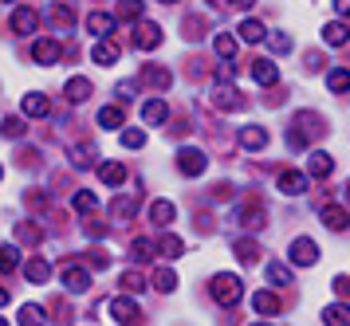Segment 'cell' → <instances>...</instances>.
I'll use <instances>...</instances> for the list:
<instances>
[{
  "instance_id": "obj_43",
  "label": "cell",
  "mask_w": 350,
  "mask_h": 326,
  "mask_svg": "<svg viewBox=\"0 0 350 326\" xmlns=\"http://www.w3.org/2000/svg\"><path fill=\"white\" fill-rule=\"evenodd\" d=\"M142 287H146V275H142V271H126V275H122V291H130V295H138Z\"/></svg>"
},
{
  "instance_id": "obj_8",
  "label": "cell",
  "mask_w": 350,
  "mask_h": 326,
  "mask_svg": "<svg viewBox=\"0 0 350 326\" xmlns=\"http://www.w3.org/2000/svg\"><path fill=\"white\" fill-rule=\"evenodd\" d=\"M64 287L71 291V295H79V291H87V287H91V271H87V267H79V264L64 267Z\"/></svg>"
},
{
  "instance_id": "obj_55",
  "label": "cell",
  "mask_w": 350,
  "mask_h": 326,
  "mask_svg": "<svg viewBox=\"0 0 350 326\" xmlns=\"http://www.w3.org/2000/svg\"><path fill=\"white\" fill-rule=\"evenodd\" d=\"M0 326H8V323H4V318H0Z\"/></svg>"
},
{
  "instance_id": "obj_9",
  "label": "cell",
  "mask_w": 350,
  "mask_h": 326,
  "mask_svg": "<svg viewBox=\"0 0 350 326\" xmlns=\"http://www.w3.org/2000/svg\"><path fill=\"white\" fill-rule=\"evenodd\" d=\"M319 220H323V224H327L331 232H342V228L350 224V213L342 208V204H323V213H319Z\"/></svg>"
},
{
  "instance_id": "obj_26",
  "label": "cell",
  "mask_w": 350,
  "mask_h": 326,
  "mask_svg": "<svg viewBox=\"0 0 350 326\" xmlns=\"http://www.w3.org/2000/svg\"><path fill=\"white\" fill-rule=\"evenodd\" d=\"M87 28L95 31V36H103V40H107V36L114 31V16H107V12H91V16H87Z\"/></svg>"
},
{
  "instance_id": "obj_18",
  "label": "cell",
  "mask_w": 350,
  "mask_h": 326,
  "mask_svg": "<svg viewBox=\"0 0 350 326\" xmlns=\"http://www.w3.org/2000/svg\"><path fill=\"white\" fill-rule=\"evenodd\" d=\"M323 326H350V303H331L323 311Z\"/></svg>"
},
{
  "instance_id": "obj_52",
  "label": "cell",
  "mask_w": 350,
  "mask_h": 326,
  "mask_svg": "<svg viewBox=\"0 0 350 326\" xmlns=\"http://www.w3.org/2000/svg\"><path fill=\"white\" fill-rule=\"evenodd\" d=\"M334 8H338V16H350V0H334Z\"/></svg>"
},
{
  "instance_id": "obj_53",
  "label": "cell",
  "mask_w": 350,
  "mask_h": 326,
  "mask_svg": "<svg viewBox=\"0 0 350 326\" xmlns=\"http://www.w3.org/2000/svg\"><path fill=\"white\" fill-rule=\"evenodd\" d=\"M4 303H8V291H4V287H0V307H4Z\"/></svg>"
},
{
  "instance_id": "obj_20",
  "label": "cell",
  "mask_w": 350,
  "mask_h": 326,
  "mask_svg": "<svg viewBox=\"0 0 350 326\" xmlns=\"http://www.w3.org/2000/svg\"><path fill=\"white\" fill-rule=\"evenodd\" d=\"M91 59H95L98 67H114V63H118V47H114L111 40H98L95 51H91Z\"/></svg>"
},
{
  "instance_id": "obj_23",
  "label": "cell",
  "mask_w": 350,
  "mask_h": 326,
  "mask_svg": "<svg viewBox=\"0 0 350 326\" xmlns=\"http://www.w3.org/2000/svg\"><path fill=\"white\" fill-rule=\"evenodd\" d=\"M240 40L244 44H260V40H268V31H264V24L260 20H240Z\"/></svg>"
},
{
  "instance_id": "obj_15",
  "label": "cell",
  "mask_w": 350,
  "mask_h": 326,
  "mask_svg": "<svg viewBox=\"0 0 350 326\" xmlns=\"http://www.w3.org/2000/svg\"><path fill=\"white\" fill-rule=\"evenodd\" d=\"M98 177H103L107 185L122 189L126 185V165H118V161H103V165H98Z\"/></svg>"
},
{
  "instance_id": "obj_37",
  "label": "cell",
  "mask_w": 350,
  "mask_h": 326,
  "mask_svg": "<svg viewBox=\"0 0 350 326\" xmlns=\"http://www.w3.org/2000/svg\"><path fill=\"white\" fill-rule=\"evenodd\" d=\"M134 208H138V197H118V201L111 204V213L118 220H130V217H134Z\"/></svg>"
},
{
  "instance_id": "obj_48",
  "label": "cell",
  "mask_w": 350,
  "mask_h": 326,
  "mask_svg": "<svg viewBox=\"0 0 350 326\" xmlns=\"http://www.w3.org/2000/svg\"><path fill=\"white\" fill-rule=\"evenodd\" d=\"M51 24L59 31H67L71 28V8H59V4H55V8H51Z\"/></svg>"
},
{
  "instance_id": "obj_19",
  "label": "cell",
  "mask_w": 350,
  "mask_h": 326,
  "mask_svg": "<svg viewBox=\"0 0 350 326\" xmlns=\"http://www.w3.org/2000/svg\"><path fill=\"white\" fill-rule=\"evenodd\" d=\"M142 118H146V126H161L165 118H170V107L161 103V98H150L142 107Z\"/></svg>"
},
{
  "instance_id": "obj_33",
  "label": "cell",
  "mask_w": 350,
  "mask_h": 326,
  "mask_svg": "<svg viewBox=\"0 0 350 326\" xmlns=\"http://www.w3.org/2000/svg\"><path fill=\"white\" fill-rule=\"evenodd\" d=\"M64 94H67V103H83V98L91 94V83H87V79H71L64 87Z\"/></svg>"
},
{
  "instance_id": "obj_22",
  "label": "cell",
  "mask_w": 350,
  "mask_h": 326,
  "mask_svg": "<svg viewBox=\"0 0 350 326\" xmlns=\"http://www.w3.org/2000/svg\"><path fill=\"white\" fill-rule=\"evenodd\" d=\"M240 146H244V150H264V146H268V134H264L260 126H244V130H240Z\"/></svg>"
},
{
  "instance_id": "obj_14",
  "label": "cell",
  "mask_w": 350,
  "mask_h": 326,
  "mask_svg": "<svg viewBox=\"0 0 350 326\" xmlns=\"http://www.w3.org/2000/svg\"><path fill=\"white\" fill-rule=\"evenodd\" d=\"M280 189H284L287 197H299L303 189H307V173H295V169H284V173H280Z\"/></svg>"
},
{
  "instance_id": "obj_7",
  "label": "cell",
  "mask_w": 350,
  "mask_h": 326,
  "mask_svg": "<svg viewBox=\"0 0 350 326\" xmlns=\"http://www.w3.org/2000/svg\"><path fill=\"white\" fill-rule=\"evenodd\" d=\"M20 110H24V118H48L51 98L48 94H24V98H20Z\"/></svg>"
},
{
  "instance_id": "obj_54",
  "label": "cell",
  "mask_w": 350,
  "mask_h": 326,
  "mask_svg": "<svg viewBox=\"0 0 350 326\" xmlns=\"http://www.w3.org/2000/svg\"><path fill=\"white\" fill-rule=\"evenodd\" d=\"M161 4H177V0H161Z\"/></svg>"
},
{
  "instance_id": "obj_21",
  "label": "cell",
  "mask_w": 350,
  "mask_h": 326,
  "mask_svg": "<svg viewBox=\"0 0 350 326\" xmlns=\"http://www.w3.org/2000/svg\"><path fill=\"white\" fill-rule=\"evenodd\" d=\"M232 252H237L240 264H248V267L260 264V244H256V240H248V236H244V240H237V248H232Z\"/></svg>"
},
{
  "instance_id": "obj_51",
  "label": "cell",
  "mask_w": 350,
  "mask_h": 326,
  "mask_svg": "<svg viewBox=\"0 0 350 326\" xmlns=\"http://www.w3.org/2000/svg\"><path fill=\"white\" fill-rule=\"evenodd\" d=\"M118 98H122V103H126V98H134V83H122V87H118Z\"/></svg>"
},
{
  "instance_id": "obj_3",
  "label": "cell",
  "mask_w": 350,
  "mask_h": 326,
  "mask_svg": "<svg viewBox=\"0 0 350 326\" xmlns=\"http://www.w3.org/2000/svg\"><path fill=\"white\" fill-rule=\"evenodd\" d=\"M111 318L118 326H138L142 323V311H138V303L130 295H118V299H111Z\"/></svg>"
},
{
  "instance_id": "obj_6",
  "label": "cell",
  "mask_w": 350,
  "mask_h": 326,
  "mask_svg": "<svg viewBox=\"0 0 350 326\" xmlns=\"http://www.w3.org/2000/svg\"><path fill=\"white\" fill-rule=\"evenodd\" d=\"M158 44H161V28L150 24V20H142V24L134 28V47H138V51H154Z\"/></svg>"
},
{
  "instance_id": "obj_36",
  "label": "cell",
  "mask_w": 350,
  "mask_h": 326,
  "mask_svg": "<svg viewBox=\"0 0 350 326\" xmlns=\"http://www.w3.org/2000/svg\"><path fill=\"white\" fill-rule=\"evenodd\" d=\"M154 287H158L161 295H170V291L177 287V275L170 271V267H158V271H154Z\"/></svg>"
},
{
  "instance_id": "obj_46",
  "label": "cell",
  "mask_w": 350,
  "mask_h": 326,
  "mask_svg": "<svg viewBox=\"0 0 350 326\" xmlns=\"http://www.w3.org/2000/svg\"><path fill=\"white\" fill-rule=\"evenodd\" d=\"M16 240L20 244H40V228L36 224H16Z\"/></svg>"
},
{
  "instance_id": "obj_25",
  "label": "cell",
  "mask_w": 350,
  "mask_h": 326,
  "mask_svg": "<svg viewBox=\"0 0 350 326\" xmlns=\"http://www.w3.org/2000/svg\"><path fill=\"white\" fill-rule=\"evenodd\" d=\"M174 217H177V208L170 201H154V204H150V220L161 224V228H165V224H174Z\"/></svg>"
},
{
  "instance_id": "obj_32",
  "label": "cell",
  "mask_w": 350,
  "mask_h": 326,
  "mask_svg": "<svg viewBox=\"0 0 350 326\" xmlns=\"http://www.w3.org/2000/svg\"><path fill=\"white\" fill-rule=\"evenodd\" d=\"M142 79L154 87V91H165V87H170V71H165V67H146Z\"/></svg>"
},
{
  "instance_id": "obj_57",
  "label": "cell",
  "mask_w": 350,
  "mask_h": 326,
  "mask_svg": "<svg viewBox=\"0 0 350 326\" xmlns=\"http://www.w3.org/2000/svg\"><path fill=\"white\" fill-rule=\"evenodd\" d=\"M347 197H350V189H347Z\"/></svg>"
},
{
  "instance_id": "obj_39",
  "label": "cell",
  "mask_w": 350,
  "mask_h": 326,
  "mask_svg": "<svg viewBox=\"0 0 350 326\" xmlns=\"http://www.w3.org/2000/svg\"><path fill=\"white\" fill-rule=\"evenodd\" d=\"M213 47H217V55H221V59H232V55H237V40H232V36H224V31H217Z\"/></svg>"
},
{
  "instance_id": "obj_35",
  "label": "cell",
  "mask_w": 350,
  "mask_h": 326,
  "mask_svg": "<svg viewBox=\"0 0 350 326\" xmlns=\"http://www.w3.org/2000/svg\"><path fill=\"white\" fill-rule=\"evenodd\" d=\"M20 267V252L12 248V244H4L0 248V275H8V271H16Z\"/></svg>"
},
{
  "instance_id": "obj_56",
  "label": "cell",
  "mask_w": 350,
  "mask_h": 326,
  "mask_svg": "<svg viewBox=\"0 0 350 326\" xmlns=\"http://www.w3.org/2000/svg\"><path fill=\"white\" fill-rule=\"evenodd\" d=\"M0 177H4V169H0Z\"/></svg>"
},
{
  "instance_id": "obj_50",
  "label": "cell",
  "mask_w": 350,
  "mask_h": 326,
  "mask_svg": "<svg viewBox=\"0 0 350 326\" xmlns=\"http://www.w3.org/2000/svg\"><path fill=\"white\" fill-rule=\"evenodd\" d=\"M268 44H271V51H280V55H284V51H291V40H287L284 31H275V36H268Z\"/></svg>"
},
{
  "instance_id": "obj_27",
  "label": "cell",
  "mask_w": 350,
  "mask_h": 326,
  "mask_svg": "<svg viewBox=\"0 0 350 326\" xmlns=\"http://www.w3.org/2000/svg\"><path fill=\"white\" fill-rule=\"evenodd\" d=\"M252 307L260 314H280V295H271V291H256L252 295Z\"/></svg>"
},
{
  "instance_id": "obj_4",
  "label": "cell",
  "mask_w": 350,
  "mask_h": 326,
  "mask_svg": "<svg viewBox=\"0 0 350 326\" xmlns=\"http://www.w3.org/2000/svg\"><path fill=\"white\" fill-rule=\"evenodd\" d=\"M287 260H291L295 267L319 264V244H315V240H307V236H299V240H291V248H287Z\"/></svg>"
},
{
  "instance_id": "obj_12",
  "label": "cell",
  "mask_w": 350,
  "mask_h": 326,
  "mask_svg": "<svg viewBox=\"0 0 350 326\" xmlns=\"http://www.w3.org/2000/svg\"><path fill=\"white\" fill-rule=\"evenodd\" d=\"M32 59L44 63V67H51V63L59 59V44H55V40H36L32 44Z\"/></svg>"
},
{
  "instance_id": "obj_30",
  "label": "cell",
  "mask_w": 350,
  "mask_h": 326,
  "mask_svg": "<svg viewBox=\"0 0 350 326\" xmlns=\"http://www.w3.org/2000/svg\"><path fill=\"white\" fill-rule=\"evenodd\" d=\"M48 318H44V307H36V303H24L20 307V326H44Z\"/></svg>"
},
{
  "instance_id": "obj_10",
  "label": "cell",
  "mask_w": 350,
  "mask_h": 326,
  "mask_svg": "<svg viewBox=\"0 0 350 326\" xmlns=\"http://www.w3.org/2000/svg\"><path fill=\"white\" fill-rule=\"evenodd\" d=\"M240 228H248V232H260L264 228V208H260V201H248L244 208H240Z\"/></svg>"
},
{
  "instance_id": "obj_1",
  "label": "cell",
  "mask_w": 350,
  "mask_h": 326,
  "mask_svg": "<svg viewBox=\"0 0 350 326\" xmlns=\"http://www.w3.org/2000/svg\"><path fill=\"white\" fill-rule=\"evenodd\" d=\"M327 126H323V118L319 114H311V110H303V114H295V130L287 134V141L295 146V150H303L307 146V138H319Z\"/></svg>"
},
{
  "instance_id": "obj_5",
  "label": "cell",
  "mask_w": 350,
  "mask_h": 326,
  "mask_svg": "<svg viewBox=\"0 0 350 326\" xmlns=\"http://www.w3.org/2000/svg\"><path fill=\"white\" fill-rule=\"evenodd\" d=\"M177 169L185 173V177H201V173L208 169V157L189 146V150H181V154H177Z\"/></svg>"
},
{
  "instance_id": "obj_24",
  "label": "cell",
  "mask_w": 350,
  "mask_h": 326,
  "mask_svg": "<svg viewBox=\"0 0 350 326\" xmlns=\"http://www.w3.org/2000/svg\"><path fill=\"white\" fill-rule=\"evenodd\" d=\"M327 91H331V94H347L350 91V71L331 67V71H327Z\"/></svg>"
},
{
  "instance_id": "obj_31",
  "label": "cell",
  "mask_w": 350,
  "mask_h": 326,
  "mask_svg": "<svg viewBox=\"0 0 350 326\" xmlns=\"http://www.w3.org/2000/svg\"><path fill=\"white\" fill-rule=\"evenodd\" d=\"M154 244H150V240H142V236H138V240H134V244H130V260H134V264H146V260H154Z\"/></svg>"
},
{
  "instance_id": "obj_44",
  "label": "cell",
  "mask_w": 350,
  "mask_h": 326,
  "mask_svg": "<svg viewBox=\"0 0 350 326\" xmlns=\"http://www.w3.org/2000/svg\"><path fill=\"white\" fill-rule=\"evenodd\" d=\"M24 130H28L24 118H4V122H0V134H4V138H20Z\"/></svg>"
},
{
  "instance_id": "obj_40",
  "label": "cell",
  "mask_w": 350,
  "mask_h": 326,
  "mask_svg": "<svg viewBox=\"0 0 350 326\" xmlns=\"http://www.w3.org/2000/svg\"><path fill=\"white\" fill-rule=\"evenodd\" d=\"M48 275H51L48 260H28V280L32 283H48Z\"/></svg>"
},
{
  "instance_id": "obj_34",
  "label": "cell",
  "mask_w": 350,
  "mask_h": 326,
  "mask_svg": "<svg viewBox=\"0 0 350 326\" xmlns=\"http://www.w3.org/2000/svg\"><path fill=\"white\" fill-rule=\"evenodd\" d=\"M98 126L103 130H118L122 126V107H103L98 110Z\"/></svg>"
},
{
  "instance_id": "obj_28",
  "label": "cell",
  "mask_w": 350,
  "mask_h": 326,
  "mask_svg": "<svg viewBox=\"0 0 350 326\" xmlns=\"http://www.w3.org/2000/svg\"><path fill=\"white\" fill-rule=\"evenodd\" d=\"M158 252L165 260H181V256H185V240H181V236H161Z\"/></svg>"
},
{
  "instance_id": "obj_29",
  "label": "cell",
  "mask_w": 350,
  "mask_h": 326,
  "mask_svg": "<svg viewBox=\"0 0 350 326\" xmlns=\"http://www.w3.org/2000/svg\"><path fill=\"white\" fill-rule=\"evenodd\" d=\"M323 40H327V44L331 47H342L350 40V31H347V24H338V20H334V24H327V28H323Z\"/></svg>"
},
{
  "instance_id": "obj_11",
  "label": "cell",
  "mask_w": 350,
  "mask_h": 326,
  "mask_svg": "<svg viewBox=\"0 0 350 326\" xmlns=\"http://www.w3.org/2000/svg\"><path fill=\"white\" fill-rule=\"evenodd\" d=\"M213 107H221V110H240V107H244V98L237 94V87L221 83V87L213 91Z\"/></svg>"
},
{
  "instance_id": "obj_16",
  "label": "cell",
  "mask_w": 350,
  "mask_h": 326,
  "mask_svg": "<svg viewBox=\"0 0 350 326\" xmlns=\"http://www.w3.org/2000/svg\"><path fill=\"white\" fill-rule=\"evenodd\" d=\"M40 28V16L32 12V8H16L12 12V31H20V36H28V31Z\"/></svg>"
},
{
  "instance_id": "obj_38",
  "label": "cell",
  "mask_w": 350,
  "mask_h": 326,
  "mask_svg": "<svg viewBox=\"0 0 350 326\" xmlns=\"http://www.w3.org/2000/svg\"><path fill=\"white\" fill-rule=\"evenodd\" d=\"M142 0H118V20H142Z\"/></svg>"
},
{
  "instance_id": "obj_41",
  "label": "cell",
  "mask_w": 350,
  "mask_h": 326,
  "mask_svg": "<svg viewBox=\"0 0 350 326\" xmlns=\"http://www.w3.org/2000/svg\"><path fill=\"white\" fill-rule=\"evenodd\" d=\"M268 283H275V287L291 283V267L287 264H268Z\"/></svg>"
},
{
  "instance_id": "obj_13",
  "label": "cell",
  "mask_w": 350,
  "mask_h": 326,
  "mask_svg": "<svg viewBox=\"0 0 350 326\" xmlns=\"http://www.w3.org/2000/svg\"><path fill=\"white\" fill-rule=\"evenodd\" d=\"M252 79L260 83V87H271V83H280V67L268 59H256L252 63Z\"/></svg>"
},
{
  "instance_id": "obj_49",
  "label": "cell",
  "mask_w": 350,
  "mask_h": 326,
  "mask_svg": "<svg viewBox=\"0 0 350 326\" xmlns=\"http://www.w3.org/2000/svg\"><path fill=\"white\" fill-rule=\"evenodd\" d=\"M331 287H334V295L342 299V303H350V280H347V275H334Z\"/></svg>"
},
{
  "instance_id": "obj_2",
  "label": "cell",
  "mask_w": 350,
  "mask_h": 326,
  "mask_svg": "<svg viewBox=\"0 0 350 326\" xmlns=\"http://www.w3.org/2000/svg\"><path fill=\"white\" fill-rule=\"evenodd\" d=\"M208 291H213V299H217L221 307H237L240 299H244V283H240L237 275H228V271H224V275H217V280H213V287H208Z\"/></svg>"
},
{
  "instance_id": "obj_45",
  "label": "cell",
  "mask_w": 350,
  "mask_h": 326,
  "mask_svg": "<svg viewBox=\"0 0 350 326\" xmlns=\"http://www.w3.org/2000/svg\"><path fill=\"white\" fill-rule=\"evenodd\" d=\"M122 146H126V150H142L146 146V130H122Z\"/></svg>"
},
{
  "instance_id": "obj_42",
  "label": "cell",
  "mask_w": 350,
  "mask_h": 326,
  "mask_svg": "<svg viewBox=\"0 0 350 326\" xmlns=\"http://www.w3.org/2000/svg\"><path fill=\"white\" fill-rule=\"evenodd\" d=\"M75 208H79V213H95V208H98V197L91 193V189H79V193H75Z\"/></svg>"
},
{
  "instance_id": "obj_47",
  "label": "cell",
  "mask_w": 350,
  "mask_h": 326,
  "mask_svg": "<svg viewBox=\"0 0 350 326\" xmlns=\"http://www.w3.org/2000/svg\"><path fill=\"white\" fill-rule=\"evenodd\" d=\"M91 157H95V150L75 146V150H71V165H75V169H83V165H91Z\"/></svg>"
},
{
  "instance_id": "obj_17",
  "label": "cell",
  "mask_w": 350,
  "mask_h": 326,
  "mask_svg": "<svg viewBox=\"0 0 350 326\" xmlns=\"http://www.w3.org/2000/svg\"><path fill=\"white\" fill-rule=\"evenodd\" d=\"M307 173H311V177H331V173H334V157L323 154V150H315L311 161H307Z\"/></svg>"
}]
</instances>
